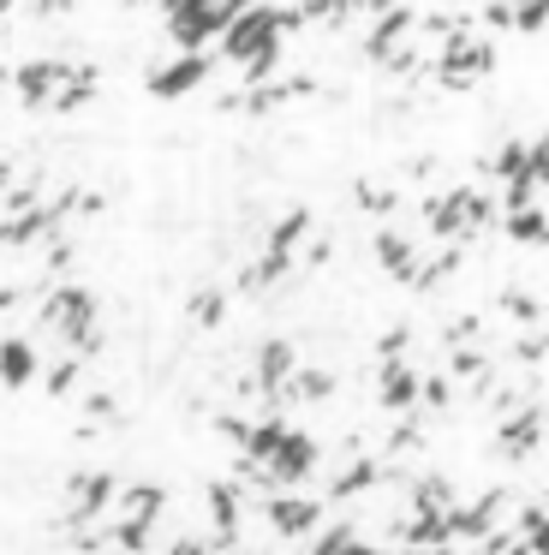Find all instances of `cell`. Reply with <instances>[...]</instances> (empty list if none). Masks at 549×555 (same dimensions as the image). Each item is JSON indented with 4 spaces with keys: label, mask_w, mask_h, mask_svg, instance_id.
Segmentation results:
<instances>
[{
    "label": "cell",
    "mask_w": 549,
    "mask_h": 555,
    "mask_svg": "<svg viewBox=\"0 0 549 555\" xmlns=\"http://www.w3.org/2000/svg\"><path fill=\"white\" fill-rule=\"evenodd\" d=\"M322 507H329L322 495H293V490L263 495V519H269V531H274V538H286V543H310V538H317Z\"/></svg>",
    "instance_id": "obj_3"
},
{
    "label": "cell",
    "mask_w": 549,
    "mask_h": 555,
    "mask_svg": "<svg viewBox=\"0 0 549 555\" xmlns=\"http://www.w3.org/2000/svg\"><path fill=\"white\" fill-rule=\"evenodd\" d=\"M209 73H215L209 54H179V61H162V66H150V96H162V102L191 96Z\"/></svg>",
    "instance_id": "obj_6"
},
{
    "label": "cell",
    "mask_w": 549,
    "mask_h": 555,
    "mask_svg": "<svg viewBox=\"0 0 549 555\" xmlns=\"http://www.w3.org/2000/svg\"><path fill=\"white\" fill-rule=\"evenodd\" d=\"M508 555H532V550H525V543H513V550H508Z\"/></svg>",
    "instance_id": "obj_23"
},
{
    "label": "cell",
    "mask_w": 549,
    "mask_h": 555,
    "mask_svg": "<svg viewBox=\"0 0 549 555\" xmlns=\"http://www.w3.org/2000/svg\"><path fill=\"white\" fill-rule=\"evenodd\" d=\"M84 412H90V418H114V395H107V388L84 395Z\"/></svg>",
    "instance_id": "obj_19"
},
{
    "label": "cell",
    "mask_w": 549,
    "mask_h": 555,
    "mask_svg": "<svg viewBox=\"0 0 549 555\" xmlns=\"http://www.w3.org/2000/svg\"><path fill=\"white\" fill-rule=\"evenodd\" d=\"M12 173H18V168H12V162H0V197L12 192Z\"/></svg>",
    "instance_id": "obj_22"
},
{
    "label": "cell",
    "mask_w": 549,
    "mask_h": 555,
    "mask_svg": "<svg viewBox=\"0 0 549 555\" xmlns=\"http://www.w3.org/2000/svg\"><path fill=\"white\" fill-rule=\"evenodd\" d=\"M191 323H197V328H221L227 323V293L221 287H203L197 299H191Z\"/></svg>",
    "instance_id": "obj_15"
},
{
    "label": "cell",
    "mask_w": 549,
    "mask_h": 555,
    "mask_svg": "<svg viewBox=\"0 0 549 555\" xmlns=\"http://www.w3.org/2000/svg\"><path fill=\"white\" fill-rule=\"evenodd\" d=\"M66 495H72V526H90V519L107 514V502L119 495V478L114 472H72L66 478Z\"/></svg>",
    "instance_id": "obj_5"
},
{
    "label": "cell",
    "mask_w": 549,
    "mask_h": 555,
    "mask_svg": "<svg viewBox=\"0 0 549 555\" xmlns=\"http://www.w3.org/2000/svg\"><path fill=\"white\" fill-rule=\"evenodd\" d=\"M376 263L388 269L394 281H406V287H412V275H418V263H424V257H418V245L406 240L400 228H382L376 233Z\"/></svg>",
    "instance_id": "obj_11"
},
{
    "label": "cell",
    "mask_w": 549,
    "mask_h": 555,
    "mask_svg": "<svg viewBox=\"0 0 549 555\" xmlns=\"http://www.w3.org/2000/svg\"><path fill=\"white\" fill-rule=\"evenodd\" d=\"M525 550H532V555H549V519L532 531V538H525Z\"/></svg>",
    "instance_id": "obj_21"
},
{
    "label": "cell",
    "mask_w": 549,
    "mask_h": 555,
    "mask_svg": "<svg viewBox=\"0 0 549 555\" xmlns=\"http://www.w3.org/2000/svg\"><path fill=\"white\" fill-rule=\"evenodd\" d=\"M239 555H269V550H239Z\"/></svg>",
    "instance_id": "obj_24"
},
{
    "label": "cell",
    "mask_w": 549,
    "mask_h": 555,
    "mask_svg": "<svg viewBox=\"0 0 549 555\" xmlns=\"http://www.w3.org/2000/svg\"><path fill=\"white\" fill-rule=\"evenodd\" d=\"M489 66H496V42L465 30V37H454L436 49V85L442 90H472L477 78H489Z\"/></svg>",
    "instance_id": "obj_2"
},
{
    "label": "cell",
    "mask_w": 549,
    "mask_h": 555,
    "mask_svg": "<svg viewBox=\"0 0 549 555\" xmlns=\"http://www.w3.org/2000/svg\"><path fill=\"white\" fill-rule=\"evenodd\" d=\"M418 383H424V376L406 371V364H394V371H376L382 406H388V412H412V406H418Z\"/></svg>",
    "instance_id": "obj_12"
},
{
    "label": "cell",
    "mask_w": 549,
    "mask_h": 555,
    "mask_svg": "<svg viewBox=\"0 0 549 555\" xmlns=\"http://www.w3.org/2000/svg\"><path fill=\"white\" fill-rule=\"evenodd\" d=\"M508 240H520V245H544V240H549V209H544V204L508 209Z\"/></svg>",
    "instance_id": "obj_14"
},
{
    "label": "cell",
    "mask_w": 549,
    "mask_h": 555,
    "mask_svg": "<svg viewBox=\"0 0 549 555\" xmlns=\"http://www.w3.org/2000/svg\"><path fill=\"white\" fill-rule=\"evenodd\" d=\"M532 180H537V192H544V185H549V132H544V138H537V144H532Z\"/></svg>",
    "instance_id": "obj_18"
},
{
    "label": "cell",
    "mask_w": 549,
    "mask_h": 555,
    "mask_svg": "<svg viewBox=\"0 0 549 555\" xmlns=\"http://www.w3.org/2000/svg\"><path fill=\"white\" fill-rule=\"evenodd\" d=\"M114 502H119L114 526H138V531H155V526H162V514H167V490H162V483H126Z\"/></svg>",
    "instance_id": "obj_8"
},
{
    "label": "cell",
    "mask_w": 549,
    "mask_h": 555,
    "mask_svg": "<svg viewBox=\"0 0 549 555\" xmlns=\"http://www.w3.org/2000/svg\"><path fill=\"white\" fill-rule=\"evenodd\" d=\"M293 376H298V347H293V340H263V347H257V388H263V400H274Z\"/></svg>",
    "instance_id": "obj_9"
},
{
    "label": "cell",
    "mask_w": 549,
    "mask_h": 555,
    "mask_svg": "<svg viewBox=\"0 0 549 555\" xmlns=\"http://www.w3.org/2000/svg\"><path fill=\"white\" fill-rule=\"evenodd\" d=\"M544 424H549V412H544V406H520L513 418H501V430H496V454H501V460H532L537 448H544Z\"/></svg>",
    "instance_id": "obj_7"
},
{
    "label": "cell",
    "mask_w": 549,
    "mask_h": 555,
    "mask_svg": "<svg viewBox=\"0 0 549 555\" xmlns=\"http://www.w3.org/2000/svg\"><path fill=\"white\" fill-rule=\"evenodd\" d=\"M162 555H209V538H174Z\"/></svg>",
    "instance_id": "obj_20"
},
{
    "label": "cell",
    "mask_w": 549,
    "mask_h": 555,
    "mask_svg": "<svg viewBox=\"0 0 549 555\" xmlns=\"http://www.w3.org/2000/svg\"><path fill=\"white\" fill-rule=\"evenodd\" d=\"M90 96H95V66H72L66 85H60V96H54V108H48V114H78Z\"/></svg>",
    "instance_id": "obj_13"
},
{
    "label": "cell",
    "mask_w": 549,
    "mask_h": 555,
    "mask_svg": "<svg viewBox=\"0 0 549 555\" xmlns=\"http://www.w3.org/2000/svg\"><path fill=\"white\" fill-rule=\"evenodd\" d=\"M358 204H365L370 216H394V209H400V192H388V185H370V180H358Z\"/></svg>",
    "instance_id": "obj_16"
},
{
    "label": "cell",
    "mask_w": 549,
    "mask_h": 555,
    "mask_svg": "<svg viewBox=\"0 0 549 555\" xmlns=\"http://www.w3.org/2000/svg\"><path fill=\"white\" fill-rule=\"evenodd\" d=\"M501 311L513 317V323H537V317H544V305H537V293H501Z\"/></svg>",
    "instance_id": "obj_17"
},
{
    "label": "cell",
    "mask_w": 549,
    "mask_h": 555,
    "mask_svg": "<svg viewBox=\"0 0 549 555\" xmlns=\"http://www.w3.org/2000/svg\"><path fill=\"white\" fill-rule=\"evenodd\" d=\"M66 73H72L66 61H24V66H12V96H18V108L24 114H48L54 96H60V85H66Z\"/></svg>",
    "instance_id": "obj_4"
},
{
    "label": "cell",
    "mask_w": 549,
    "mask_h": 555,
    "mask_svg": "<svg viewBox=\"0 0 549 555\" xmlns=\"http://www.w3.org/2000/svg\"><path fill=\"white\" fill-rule=\"evenodd\" d=\"M36 371H42V352H36V340H24V335L0 340V383H7V388H30Z\"/></svg>",
    "instance_id": "obj_10"
},
{
    "label": "cell",
    "mask_w": 549,
    "mask_h": 555,
    "mask_svg": "<svg viewBox=\"0 0 549 555\" xmlns=\"http://www.w3.org/2000/svg\"><path fill=\"white\" fill-rule=\"evenodd\" d=\"M233 18V0H179V7H167V37L179 42V54H203V42H221Z\"/></svg>",
    "instance_id": "obj_1"
}]
</instances>
